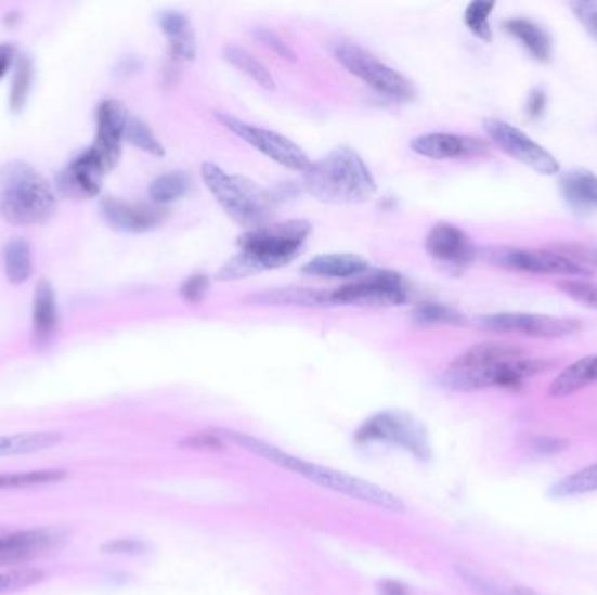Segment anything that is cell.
<instances>
[{
    "mask_svg": "<svg viewBox=\"0 0 597 595\" xmlns=\"http://www.w3.org/2000/svg\"><path fill=\"white\" fill-rule=\"evenodd\" d=\"M225 442L236 443L238 448L250 451L251 454L262 457L265 462L280 466L283 470L293 471L301 475L310 482L316 483L320 488L328 489L334 493L345 494L367 505L379 506L385 510L404 512L405 505L399 496L390 493L385 488H379L376 483L359 479L345 471L333 470L327 466L316 465V463L306 462L301 457L294 456L290 452L276 448L273 443L251 437V435L239 434L233 430H217Z\"/></svg>",
    "mask_w": 597,
    "mask_h": 595,
    "instance_id": "6da1fadb",
    "label": "cell"
},
{
    "mask_svg": "<svg viewBox=\"0 0 597 595\" xmlns=\"http://www.w3.org/2000/svg\"><path fill=\"white\" fill-rule=\"evenodd\" d=\"M310 233V222L299 219L251 229L239 236L238 256L231 257L216 277L220 282H236L290 264L299 256Z\"/></svg>",
    "mask_w": 597,
    "mask_h": 595,
    "instance_id": "7a4b0ae2",
    "label": "cell"
},
{
    "mask_svg": "<svg viewBox=\"0 0 597 595\" xmlns=\"http://www.w3.org/2000/svg\"><path fill=\"white\" fill-rule=\"evenodd\" d=\"M304 187L328 205H362L377 191L373 171L350 147L334 148L320 161L311 163L304 171Z\"/></svg>",
    "mask_w": 597,
    "mask_h": 595,
    "instance_id": "3957f363",
    "label": "cell"
},
{
    "mask_svg": "<svg viewBox=\"0 0 597 595\" xmlns=\"http://www.w3.org/2000/svg\"><path fill=\"white\" fill-rule=\"evenodd\" d=\"M56 206L53 185L34 166L25 161L0 166V217L8 224H44Z\"/></svg>",
    "mask_w": 597,
    "mask_h": 595,
    "instance_id": "277c9868",
    "label": "cell"
},
{
    "mask_svg": "<svg viewBox=\"0 0 597 595\" xmlns=\"http://www.w3.org/2000/svg\"><path fill=\"white\" fill-rule=\"evenodd\" d=\"M202 177L211 196L236 224L248 231L270 224L273 197L254 180L225 173L216 163H203Z\"/></svg>",
    "mask_w": 597,
    "mask_h": 595,
    "instance_id": "5b68a950",
    "label": "cell"
},
{
    "mask_svg": "<svg viewBox=\"0 0 597 595\" xmlns=\"http://www.w3.org/2000/svg\"><path fill=\"white\" fill-rule=\"evenodd\" d=\"M553 367V360L524 357L512 362L493 363L484 367H447V371L439 377V383L445 390L459 391V393H471V391L488 390V388L517 390L528 380Z\"/></svg>",
    "mask_w": 597,
    "mask_h": 595,
    "instance_id": "8992f818",
    "label": "cell"
},
{
    "mask_svg": "<svg viewBox=\"0 0 597 595\" xmlns=\"http://www.w3.org/2000/svg\"><path fill=\"white\" fill-rule=\"evenodd\" d=\"M356 443H387L404 449L419 462L431 457L430 437L418 417L404 411H382L365 419L355 431Z\"/></svg>",
    "mask_w": 597,
    "mask_h": 595,
    "instance_id": "52a82bcc",
    "label": "cell"
},
{
    "mask_svg": "<svg viewBox=\"0 0 597 595\" xmlns=\"http://www.w3.org/2000/svg\"><path fill=\"white\" fill-rule=\"evenodd\" d=\"M477 257L494 268L536 276L590 277L594 274L590 269L550 248L536 250L522 247H484L477 250Z\"/></svg>",
    "mask_w": 597,
    "mask_h": 595,
    "instance_id": "ba28073f",
    "label": "cell"
},
{
    "mask_svg": "<svg viewBox=\"0 0 597 595\" xmlns=\"http://www.w3.org/2000/svg\"><path fill=\"white\" fill-rule=\"evenodd\" d=\"M334 56L348 73L362 79L377 93L387 94L391 100L408 102L416 94L413 85L402 74L397 73L395 68L388 67L387 63L362 50L360 46L348 42L337 44Z\"/></svg>",
    "mask_w": 597,
    "mask_h": 595,
    "instance_id": "9c48e42d",
    "label": "cell"
},
{
    "mask_svg": "<svg viewBox=\"0 0 597 595\" xmlns=\"http://www.w3.org/2000/svg\"><path fill=\"white\" fill-rule=\"evenodd\" d=\"M476 325L484 331L516 334L533 339H564L576 336L584 328L580 320L540 313L481 314L477 316Z\"/></svg>",
    "mask_w": 597,
    "mask_h": 595,
    "instance_id": "30bf717a",
    "label": "cell"
},
{
    "mask_svg": "<svg viewBox=\"0 0 597 595\" xmlns=\"http://www.w3.org/2000/svg\"><path fill=\"white\" fill-rule=\"evenodd\" d=\"M217 119L225 130H230L243 142H247L248 145L257 148L265 157H270L271 161L278 163L283 168L302 171V173L310 168L311 159L308 154L287 137H283L276 131L265 130L261 126L242 121L238 117L230 116V114H217Z\"/></svg>",
    "mask_w": 597,
    "mask_h": 595,
    "instance_id": "8fae6325",
    "label": "cell"
},
{
    "mask_svg": "<svg viewBox=\"0 0 597 595\" xmlns=\"http://www.w3.org/2000/svg\"><path fill=\"white\" fill-rule=\"evenodd\" d=\"M407 297V283L395 271H376L333 290L334 306L388 308L404 305Z\"/></svg>",
    "mask_w": 597,
    "mask_h": 595,
    "instance_id": "7c38bea8",
    "label": "cell"
},
{
    "mask_svg": "<svg viewBox=\"0 0 597 595\" xmlns=\"http://www.w3.org/2000/svg\"><path fill=\"white\" fill-rule=\"evenodd\" d=\"M484 130L496 147L502 148L503 153L514 157L516 161L528 166L530 170L545 177L561 173V165L556 157L548 153L547 148L536 144L530 134H525L517 126L488 117L484 119Z\"/></svg>",
    "mask_w": 597,
    "mask_h": 595,
    "instance_id": "4fadbf2b",
    "label": "cell"
},
{
    "mask_svg": "<svg viewBox=\"0 0 597 595\" xmlns=\"http://www.w3.org/2000/svg\"><path fill=\"white\" fill-rule=\"evenodd\" d=\"M68 533L62 528H36L0 536V566L28 565L37 557L59 551L67 543Z\"/></svg>",
    "mask_w": 597,
    "mask_h": 595,
    "instance_id": "5bb4252c",
    "label": "cell"
},
{
    "mask_svg": "<svg viewBox=\"0 0 597 595\" xmlns=\"http://www.w3.org/2000/svg\"><path fill=\"white\" fill-rule=\"evenodd\" d=\"M108 173L107 166L93 147H88L77 154L67 168L59 174L56 187L63 196L74 199H88L99 196L104 185V177Z\"/></svg>",
    "mask_w": 597,
    "mask_h": 595,
    "instance_id": "9a60e30c",
    "label": "cell"
},
{
    "mask_svg": "<svg viewBox=\"0 0 597 595\" xmlns=\"http://www.w3.org/2000/svg\"><path fill=\"white\" fill-rule=\"evenodd\" d=\"M411 148L419 156L445 161V159H467L490 153L488 140L470 134L425 133L411 140Z\"/></svg>",
    "mask_w": 597,
    "mask_h": 595,
    "instance_id": "2e32d148",
    "label": "cell"
},
{
    "mask_svg": "<svg viewBox=\"0 0 597 595\" xmlns=\"http://www.w3.org/2000/svg\"><path fill=\"white\" fill-rule=\"evenodd\" d=\"M128 117L130 114L126 113L125 105L117 100H104L96 108V137L91 147L102 157L108 171L116 168L121 157Z\"/></svg>",
    "mask_w": 597,
    "mask_h": 595,
    "instance_id": "e0dca14e",
    "label": "cell"
},
{
    "mask_svg": "<svg viewBox=\"0 0 597 595\" xmlns=\"http://www.w3.org/2000/svg\"><path fill=\"white\" fill-rule=\"evenodd\" d=\"M428 256L450 269H465L477 259V248L470 236L456 225L440 222L425 240Z\"/></svg>",
    "mask_w": 597,
    "mask_h": 595,
    "instance_id": "ac0fdd59",
    "label": "cell"
},
{
    "mask_svg": "<svg viewBox=\"0 0 597 595\" xmlns=\"http://www.w3.org/2000/svg\"><path fill=\"white\" fill-rule=\"evenodd\" d=\"M102 217L111 228L122 233L142 234L159 228L167 219V208L148 203L122 202L107 197L102 202Z\"/></svg>",
    "mask_w": 597,
    "mask_h": 595,
    "instance_id": "d6986e66",
    "label": "cell"
},
{
    "mask_svg": "<svg viewBox=\"0 0 597 595\" xmlns=\"http://www.w3.org/2000/svg\"><path fill=\"white\" fill-rule=\"evenodd\" d=\"M59 327V302L53 285L48 280L37 283L31 302V340L44 348L53 340Z\"/></svg>",
    "mask_w": 597,
    "mask_h": 595,
    "instance_id": "ffe728a7",
    "label": "cell"
},
{
    "mask_svg": "<svg viewBox=\"0 0 597 595\" xmlns=\"http://www.w3.org/2000/svg\"><path fill=\"white\" fill-rule=\"evenodd\" d=\"M566 205L576 214H593L597 210V174L587 168L561 171L557 180Z\"/></svg>",
    "mask_w": 597,
    "mask_h": 595,
    "instance_id": "44dd1931",
    "label": "cell"
},
{
    "mask_svg": "<svg viewBox=\"0 0 597 595\" xmlns=\"http://www.w3.org/2000/svg\"><path fill=\"white\" fill-rule=\"evenodd\" d=\"M245 302L261 306H297V308H327L334 306L333 292L319 288L287 287L259 292L247 297Z\"/></svg>",
    "mask_w": 597,
    "mask_h": 595,
    "instance_id": "7402d4cb",
    "label": "cell"
},
{
    "mask_svg": "<svg viewBox=\"0 0 597 595\" xmlns=\"http://www.w3.org/2000/svg\"><path fill=\"white\" fill-rule=\"evenodd\" d=\"M503 28L528 51L531 59L540 63H548L554 56V41L550 34L538 23L528 18H508L503 22Z\"/></svg>",
    "mask_w": 597,
    "mask_h": 595,
    "instance_id": "603a6c76",
    "label": "cell"
},
{
    "mask_svg": "<svg viewBox=\"0 0 597 595\" xmlns=\"http://www.w3.org/2000/svg\"><path fill=\"white\" fill-rule=\"evenodd\" d=\"M524 357L528 354L522 346L502 342V340H490V342H481V345L468 348L465 353L459 354L458 359L451 362L450 367H484V365H493V363L512 362V360L524 359Z\"/></svg>",
    "mask_w": 597,
    "mask_h": 595,
    "instance_id": "cb8c5ba5",
    "label": "cell"
},
{
    "mask_svg": "<svg viewBox=\"0 0 597 595\" xmlns=\"http://www.w3.org/2000/svg\"><path fill=\"white\" fill-rule=\"evenodd\" d=\"M597 383V353L588 354L584 359L576 360L557 374L553 385L548 388V394L554 399H564L570 394Z\"/></svg>",
    "mask_w": 597,
    "mask_h": 595,
    "instance_id": "d4e9b609",
    "label": "cell"
},
{
    "mask_svg": "<svg viewBox=\"0 0 597 595\" xmlns=\"http://www.w3.org/2000/svg\"><path fill=\"white\" fill-rule=\"evenodd\" d=\"M368 271V262L355 254H324L302 266V273L322 277H359Z\"/></svg>",
    "mask_w": 597,
    "mask_h": 595,
    "instance_id": "484cf974",
    "label": "cell"
},
{
    "mask_svg": "<svg viewBox=\"0 0 597 595\" xmlns=\"http://www.w3.org/2000/svg\"><path fill=\"white\" fill-rule=\"evenodd\" d=\"M159 27L170 41V56L176 60H194L196 37L187 16L180 11H165L159 14Z\"/></svg>",
    "mask_w": 597,
    "mask_h": 595,
    "instance_id": "4316f807",
    "label": "cell"
},
{
    "mask_svg": "<svg viewBox=\"0 0 597 595\" xmlns=\"http://www.w3.org/2000/svg\"><path fill=\"white\" fill-rule=\"evenodd\" d=\"M5 277L14 285L27 282L34 273V260H31L30 243L23 237H14L4 247Z\"/></svg>",
    "mask_w": 597,
    "mask_h": 595,
    "instance_id": "83f0119b",
    "label": "cell"
},
{
    "mask_svg": "<svg viewBox=\"0 0 597 595\" xmlns=\"http://www.w3.org/2000/svg\"><path fill=\"white\" fill-rule=\"evenodd\" d=\"M191 187H193V180L185 171H170L153 180V184L148 185V196L154 205H170L187 196Z\"/></svg>",
    "mask_w": 597,
    "mask_h": 595,
    "instance_id": "f1b7e54d",
    "label": "cell"
},
{
    "mask_svg": "<svg viewBox=\"0 0 597 595\" xmlns=\"http://www.w3.org/2000/svg\"><path fill=\"white\" fill-rule=\"evenodd\" d=\"M68 471L62 468H46V470L2 471L0 474V491L11 489L41 488L51 483L63 482Z\"/></svg>",
    "mask_w": 597,
    "mask_h": 595,
    "instance_id": "f546056e",
    "label": "cell"
},
{
    "mask_svg": "<svg viewBox=\"0 0 597 595\" xmlns=\"http://www.w3.org/2000/svg\"><path fill=\"white\" fill-rule=\"evenodd\" d=\"M596 491L597 463H594V465L585 466L582 470L557 480L550 489V496L564 500V497L584 496V494L596 493Z\"/></svg>",
    "mask_w": 597,
    "mask_h": 595,
    "instance_id": "4dcf8cb0",
    "label": "cell"
},
{
    "mask_svg": "<svg viewBox=\"0 0 597 595\" xmlns=\"http://www.w3.org/2000/svg\"><path fill=\"white\" fill-rule=\"evenodd\" d=\"M224 59L228 60L233 67L238 68L243 74H247L250 79H254L257 85L262 86L264 90H274V88H276V85H274V77L271 76L270 70L265 68L264 63L259 62L254 54L248 53L247 50H243L239 46H225Z\"/></svg>",
    "mask_w": 597,
    "mask_h": 595,
    "instance_id": "1f68e13d",
    "label": "cell"
},
{
    "mask_svg": "<svg viewBox=\"0 0 597 595\" xmlns=\"http://www.w3.org/2000/svg\"><path fill=\"white\" fill-rule=\"evenodd\" d=\"M413 320L414 323L425 325V327H436V325L459 327V325L467 323L465 314L459 313L458 309L445 305H436V302H428V305H421L414 309Z\"/></svg>",
    "mask_w": 597,
    "mask_h": 595,
    "instance_id": "d6a6232c",
    "label": "cell"
},
{
    "mask_svg": "<svg viewBox=\"0 0 597 595\" xmlns=\"http://www.w3.org/2000/svg\"><path fill=\"white\" fill-rule=\"evenodd\" d=\"M31 79H34V65L28 56H22L16 63L14 70L13 85L10 91L11 113H22L28 102V94L31 90Z\"/></svg>",
    "mask_w": 597,
    "mask_h": 595,
    "instance_id": "836d02e7",
    "label": "cell"
},
{
    "mask_svg": "<svg viewBox=\"0 0 597 595\" xmlns=\"http://www.w3.org/2000/svg\"><path fill=\"white\" fill-rule=\"evenodd\" d=\"M125 140L128 144L135 145L140 151H144V153L153 154L156 157L165 156V147H163L161 142L156 139L153 130L139 117H128Z\"/></svg>",
    "mask_w": 597,
    "mask_h": 595,
    "instance_id": "e575fe53",
    "label": "cell"
},
{
    "mask_svg": "<svg viewBox=\"0 0 597 595\" xmlns=\"http://www.w3.org/2000/svg\"><path fill=\"white\" fill-rule=\"evenodd\" d=\"M496 4L494 2H481V0H476V2H470L465 10V25H467L468 30L484 42L493 41V28H491V13H493Z\"/></svg>",
    "mask_w": 597,
    "mask_h": 595,
    "instance_id": "d590c367",
    "label": "cell"
},
{
    "mask_svg": "<svg viewBox=\"0 0 597 595\" xmlns=\"http://www.w3.org/2000/svg\"><path fill=\"white\" fill-rule=\"evenodd\" d=\"M46 571L39 568H11L0 571V595L25 591L44 582Z\"/></svg>",
    "mask_w": 597,
    "mask_h": 595,
    "instance_id": "8d00e7d4",
    "label": "cell"
},
{
    "mask_svg": "<svg viewBox=\"0 0 597 595\" xmlns=\"http://www.w3.org/2000/svg\"><path fill=\"white\" fill-rule=\"evenodd\" d=\"M557 288L579 305L597 311V283L585 280V277H564L557 283Z\"/></svg>",
    "mask_w": 597,
    "mask_h": 595,
    "instance_id": "74e56055",
    "label": "cell"
},
{
    "mask_svg": "<svg viewBox=\"0 0 597 595\" xmlns=\"http://www.w3.org/2000/svg\"><path fill=\"white\" fill-rule=\"evenodd\" d=\"M550 250L557 251V254H561L568 259L575 260L580 266H584L590 271L597 269V245H593V243H553Z\"/></svg>",
    "mask_w": 597,
    "mask_h": 595,
    "instance_id": "f35d334b",
    "label": "cell"
},
{
    "mask_svg": "<svg viewBox=\"0 0 597 595\" xmlns=\"http://www.w3.org/2000/svg\"><path fill=\"white\" fill-rule=\"evenodd\" d=\"M570 8L575 13L580 25L585 28L590 39L597 44V0L596 2H588V0L571 2Z\"/></svg>",
    "mask_w": 597,
    "mask_h": 595,
    "instance_id": "ab89813d",
    "label": "cell"
},
{
    "mask_svg": "<svg viewBox=\"0 0 597 595\" xmlns=\"http://www.w3.org/2000/svg\"><path fill=\"white\" fill-rule=\"evenodd\" d=\"M208 288H210V280L205 274H193L189 276L182 287H180V296L189 305H198L207 297Z\"/></svg>",
    "mask_w": 597,
    "mask_h": 595,
    "instance_id": "60d3db41",
    "label": "cell"
},
{
    "mask_svg": "<svg viewBox=\"0 0 597 595\" xmlns=\"http://www.w3.org/2000/svg\"><path fill=\"white\" fill-rule=\"evenodd\" d=\"M182 448L196 449V451H224L225 440L220 437L219 431L208 430L203 434L191 435L180 442Z\"/></svg>",
    "mask_w": 597,
    "mask_h": 595,
    "instance_id": "b9f144b4",
    "label": "cell"
},
{
    "mask_svg": "<svg viewBox=\"0 0 597 595\" xmlns=\"http://www.w3.org/2000/svg\"><path fill=\"white\" fill-rule=\"evenodd\" d=\"M254 37L261 44H264L268 50L278 54L280 59L296 62V53H294L293 48L283 41L278 34H274V31L268 30V28H259V30L254 31Z\"/></svg>",
    "mask_w": 597,
    "mask_h": 595,
    "instance_id": "7bdbcfd3",
    "label": "cell"
},
{
    "mask_svg": "<svg viewBox=\"0 0 597 595\" xmlns=\"http://www.w3.org/2000/svg\"><path fill=\"white\" fill-rule=\"evenodd\" d=\"M456 573L462 577L463 582L467 583V585L473 588L479 595H512L503 592L502 588H498L493 582L485 580L481 574H477L476 571H471V569L465 568V566H458V568H456Z\"/></svg>",
    "mask_w": 597,
    "mask_h": 595,
    "instance_id": "ee69618b",
    "label": "cell"
},
{
    "mask_svg": "<svg viewBox=\"0 0 597 595\" xmlns=\"http://www.w3.org/2000/svg\"><path fill=\"white\" fill-rule=\"evenodd\" d=\"M100 551L111 555H142L148 551V545L137 538H117L102 545Z\"/></svg>",
    "mask_w": 597,
    "mask_h": 595,
    "instance_id": "f6af8a7d",
    "label": "cell"
},
{
    "mask_svg": "<svg viewBox=\"0 0 597 595\" xmlns=\"http://www.w3.org/2000/svg\"><path fill=\"white\" fill-rule=\"evenodd\" d=\"M530 443L536 454H544V456H553L570 448L568 440L556 439V437H533Z\"/></svg>",
    "mask_w": 597,
    "mask_h": 595,
    "instance_id": "bcb514c9",
    "label": "cell"
},
{
    "mask_svg": "<svg viewBox=\"0 0 597 595\" xmlns=\"http://www.w3.org/2000/svg\"><path fill=\"white\" fill-rule=\"evenodd\" d=\"M545 111H547V93L542 88H533L528 94V100H525V116L536 121V119L544 116Z\"/></svg>",
    "mask_w": 597,
    "mask_h": 595,
    "instance_id": "7dc6e473",
    "label": "cell"
},
{
    "mask_svg": "<svg viewBox=\"0 0 597 595\" xmlns=\"http://www.w3.org/2000/svg\"><path fill=\"white\" fill-rule=\"evenodd\" d=\"M377 595H411L408 586L405 583L399 582V580H379L376 585Z\"/></svg>",
    "mask_w": 597,
    "mask_h": 595,
    "instance_id": "c3c4849f",
    "label": "cell"
},
{
    "mask_svg": "<svg viewBox=\"0 0 597 595\" xmlns=\"http://www.w3.org/2000/svg\"><path fill=\"white\" fill-rule=\"evenodd\" d=\"M16 48L13 44H0V81L8 76L11 67L14 65V60H16Z\"/></svg>",
    "mask_w": 597,
    "mask_h": 595,
    "instance_id": "681fc988",
    "label": "cell"
},
{
    "mask_svg": "<svg viewBox=\"0 0 597 595\" xmlns=\"http://www.w3.org/2000/svg\"><path fill=\"white\" fill-rule=\"evenodd\" d=\"M512 595H542L540 592L528 588V586H516L512 591Z\"/></svg>",
    "mask_w": 597,
    "mask_h": 595,
    "instance_id": "f907efd6",
    "label": "cell"
},
{
    "mask_svg": "<svg viewBox=\"0 0 597 595\" xmlns=\"http://www.w3.org/2000/svg\"><path fill=\"white\" fill-rule=\"evenodd\" d=\"M0 457H2V435H0Z\"/></svg>",
    "mask_w": 597,
    "mask_h": 595,
    "instance_id": "816d5d0a",
    "label": "cell"
}]
</instances>
